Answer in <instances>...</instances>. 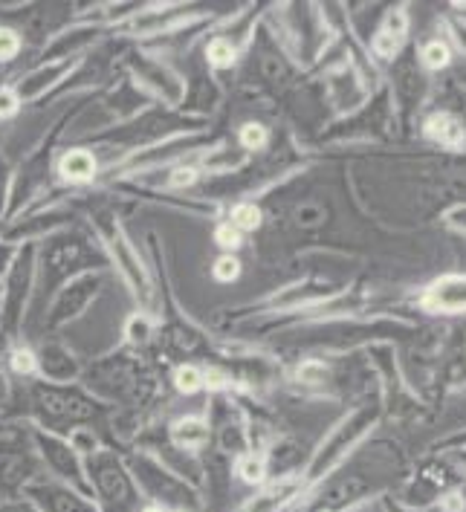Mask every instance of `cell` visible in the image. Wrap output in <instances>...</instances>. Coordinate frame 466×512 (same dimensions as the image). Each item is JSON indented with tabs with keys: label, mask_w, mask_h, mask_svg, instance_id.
<instances>
[{
	"label": "cell",
	"mask_w": 466,
	"mask_h": 512,
	"mask_svg": "<svg viewBox=\"0 0 466 512\" xmlns=\"http://www.w3.org/2000/svg\"><path fill=\"white\" fill-rule=\"evenodd\" d=\"M128 472L137 484L139 495L145 504L160 507L165 512H200L203 501L200 492L192 484H186L183 478H177L174 472H168L160 460L148 455L145 449L131 452L128 458Z\"/></svg>",
	"instance_id": "obj_1"
},
{
	"label": "cell",
	"mask_w": 466,
	"mask_h": 512,
	"mask_svg": "<svg viewBox=\"0 0 466 512\" xmlns=\"http://www.w3.org/2000/svg\"><path fill=\"white\" fill-rule=\"evenodd\" d=\"M84 478L99 512H142L145 507L128 463L113 449L102 446L96 455L84 458Z\"/></svg>",
	"instance_id": "obj_2"
},
{
	"label": "cell",
	"mask_w": 466,
	"mask_h": 512,
	"mask_svg": "<svg viewBox=\"0 0 466 512\" xmlns=\"http://www.w3.org/2000/svg\"><path fill=\"white\" fill-rule=\"evenodd\" d=\"M29 405L41 429L58 437L87 426V420L99 414L96 400H90L79 388H64V385H35L29 394Z\"/></svg>",
	"instance_id": "obj_3"
},
{
	"label": "cell",
	"mask_w": 466,
	"mask_h": 512,
	"mask_svg": "<svg viewBox=\"0 0 466 512\" xmlns=\"http://www.w3.org/2000/svg\"><path fill=\"white\" fill-rule=\"evenodd\" d=\"M38 475H44V466L38 460V452L24 440V432L0 437V501H18Z\"/></svg>",
	"instance_id": "obj_4"
},
{
	"label": "cell",
	"mask_w": 466,
	"mask_h": 512,
	"mask_svg": "<svg viewBox=\"0 0 466 512\" xmlns=\"http://www.w3.org/2000/svg\"><path fill=\"white\" fill-rule=\"evenodd\" d=\"M32 446H35L38 460L44 466V475H50L53 481H61V484L73 486V489H79L84 495H90L87 478H84V460L67 443V437H58V434L38 429V432H32Z\"/></svg>",
	"instance_id": "obj_5"
},
{
	"label": "cell",
	"mask_w": 466,
	"mask_h": 512,
	"mask_svg": "<svg viewBox=\"0 0 466 512\" xmlns=\"http://www.w3.org/2000/svg\"><path fill=\"white\" fill-rule=\"evenodd\" d=\"M35 512H99L90 495H84L73 486L53 481L50 475H38L21 495Z\"/></svg>",
	"instance_id": "obj_6"
},
{
	"label": "cell",
	"mask_w": 466,
	"mask_h": 512,
	"mask_svg": "<svg viewBox=\"0 0 466 512\" xmlns=\"http://www.w3.org/2000/svg\"><path fill=\"white\" fill-rule=\"evenodd\" d=\"M87 388L102 394V397H110V400H131L137 394L139 388V374L134 371L131 362L125 359H110V362H102L96 368H90V374L84 377Z\"/></svg>",
	"instance_id": "obj_7"
},
{
	"label": "cell",
	"mask_w": 466,
	"mask_h": 512,
	"mask_svg": "<svg viewBox=\"0 0 466 512\" xmlns=\"http://www.w3.org/2000/svg\"><path fill=\"white\" fill-rule=\"evenodd\" d=\"M90 261V249L82 241L73 238H61L50 243V249H44V272L50 275V281H64L70 272H76Z\"/></svg>",
	"instance_id": "obj_8"
},
{
	"label": "cell",
	"mask_w": 466,
	"mask_h": 512,
	"mask_svg": "<svg viewBox=\"0 0 466 512\" xmlns=\"http://www.w3.org/2000/svg\"><path fill=\"white\" fill-rule=\"evenodd\" d=\"M209 440H212V426L203 417H180L168 429V443L194 455L209 449Z\"/></svg>",
	"instance_id": "obj_9"
},
{
	"label": "cell",
	"mask_w": 466,
	"mask_h": 512,
	"mask_svg": "<svg viewBox=\"0 0 466 512\" xmlns=\"http://www.w3.org/2000/svg\"><path fill=\"white\" fill-rule=\"evenodd\" d=\"M423 304H426L429 310H443V313L466 310V278L452 275V278L435 281V284L429 287V293L423 296Z\"/></svg>",
	"instance_id": "obj_10"
},
{
	"label": "cell",
	"mask_w": 466,
	"mask_h": 512,
	"mask_svg": "<svg viewBox=\"0 0 466 512\" xmlns=\"http://www.w3.org/2000/svg\"><path fill=\"white\" fill-rule=\"evenodd\" d=\"M35 362H38V371H41L47 379H58V382H64V379H73L76 374H79V362H76V356L67 351V348L55 345V342H44V345H41V351L35 353Z\"/></svg>",
	"instance_id": "obj_11"
},
{
	"label": "cell",
	"mask_w": 466,
	"mask_h": 512,
	"mask_svg": "<svg viewBox=\"0 0 466 512\" xmlns=\"http://www.w3.org/2000/svg\"><path fill=\"white\" fill-rule=\"evenodd\" d=\"M299 486H302L299 478H278L267 489H261L252 498H247V504H244L241 512H278L299 492Z\"/></svg>",
	"instance_id": "obj_12"
},
{
	"label": "cell",
	"mask_w": 466,
	"mask_h": 512,
	"mask_svg": "<svg viewBox=\"0 0 466 512\" xmlns=\"http://www.w3.org/2000/svg\"><path fill=\"white\" fill-rule=\"evenodd\" d=\"M96 290H99V278H93V275L73 281V284L58 296V301H55L53 322H64L67 316L82 313L84 307H87V301L96 296Z\"/></svg>",
	"instance_id": "obj_13"
},
{
	"label": "cell",
	"mask_w": 466,
	"mask_h": 512,
	"mask_svg": "<svg viewBox=\"0 0 466 512\" xmlns=\"http://www.w3.org/2000/svg\"><path fill=\"white\" fill-rule=\"evenodd\" d=\"M406 29H409L406 12H403V9L391 12V15L385 18L383 29H380L377 38H374V53L380 55V58H394L397 50L403 47V41H406Z\"/></svg>",
	"instance_id": "obj_14"
},
{
	"label": "cell",
	"mask_w": 466,
	"mask_h": 512,
	"mask_svg": "<svg viewBox=\"0 0 466 512\" xmlns=\"http://www.w3.org/2000/svg\"><path fill=\"white\" fill-rule=\"evenodd\" d=\"M423 131H426L429 139H435L440 145H449V148L464 145L466 139L464 125H461L455 116H449V113H435V116H429L426 125H423Z\"/></svg>",
	"instance_id": "obj_15"
},
{
	"label": "cell",
	"mask_w": 466,
	"mask_h": 512,
	"mask_svg": "<svg viewBox=\"0 0 466 512\" xmlns=\"http://www.w3.org/2000/svg\"><path fill=\"white\" fill-rule=\"evenodd\" d=\"M29 258L32 252L21 255L18 258V267L9 278V293H6V310H9V319H15L21 313V304H24V293H27V281H29Z\"/></svg>",
	"instance_id": "obj_16"
},
{
	"label": "cell",
	"mask_w": 466,
	"mask_h": 512,
	"mask_svg": "<svg viewBox=\"0 0 466 512\" xmlns=\"http://www.w3.org/2000/svg\"><path fill=\"white\" fill-rule=\"evenodd\" d=\"M232 472H235V481L238 484L258 486L264 484V478H267V463H264V458L247 452V455L232 460Z\"/></svg>",
	"instance_id": "obj_17"
},
{
	"label": "cell",
	"mask_w": 466,
	"mask_h": 512,
	"mask_svg": "<svg viewBox=\"0 0 466 512\" xmlns=\"http://www.w3.org/2000/svg\"><path fill=\"white\" fill-rule=\"evenodd\" d=\"M93 171H96V160H93V154H90V151H84V148L70 151V154L61 160V174H64L67 180H73V183H84V180H90V177H93Z\"/></svg>",
	"instance_id": "obj_18"
},
{
	"label": "cell",
	"mask_w": 466,
	"mask_h": 512,
	"mask_svg": "<svg viewBox=\"0 0 466 512\" xmlns=\"http://www.w3.org/2000/svg\"><path fill=\"white\" fill-rule=\"evenodd\" d=\"M420 58H423V64H426L429 70H440V67H446V64L452 61V50H449L446 41L435 38V41H429V44L423 47Z\"/></svg>",
	"instance_id": "obj_19"
},
{
	"label": "cell",
	"mask_w": 466,
	"mask_h": 512,
	"mask_svg": "<svg viewBox=\"0 0 466 512\" xmlns=\"http://www.w3.org/2000/svg\"><path fill=\"white\" fill-rule=\"evenodd\" d=\"M232 226L244 235V232H252V229H258L261 226V209L258 206H252V203H244V206H238L235 212H232Z\"/></svg>",
	"instance_id": "obj_20"
},
{
	"label": "cell",
	"mask_w": 466,
	"mask_h": 512,
	"mask_svg": "<svg viewBox=\"0 0 466 512\" xmlns=\"http://www.w3.org/2000/svg\"><path fill=\"white\" fill-rule=\"evenodd\" d=\"M209 61H212L215 67L232 64V61H235V44H232L229 38H215V41L209 44Z\"/></svg>",
	"instance_id": "obj_21"
},
{
	"label": "cell",
	"mask_w": 466,
	"mask_h": 512,
	"mask_svg": "<svg viewBox=\"0 0 466 512\" xmlns=\"http://www.w3.org/2000/svg\"><path fill=\"white\" fill-rule=\"evenodd\" d=\"M21 32L9 27H0V61H12L15 55L21 53Z\"/></svg>",
	"instance_id": "obj_22"
},
{
	"label": "cell",
	"mask_w": 466,
	"mask_h": 512,
	"mask_svg": "<svg viewBox=\"0 0 466 512\" xmlns=\"http://www.w3.org/2000/svg\"><path fill=\"white\" fill-rule=\"evenodd\" d=\"M241 145L244 148H264L267 145V128L258 122H249L247 128L241 131Z\"/></svg>",
	"instance_id": "obj_23"
},
{
	"label": "cell",
	"mask_w": 466,
	"mask_h": 512,
	"mask_svg": "<svg viewBox=\"0 0 466 512\" xmlns=\"http://www.w3.org/2000/svg\"><path fill=\"white\" fill-rule=\"evenodd\" d=\"M200 385H203V377H200L197 368H180V371H177V388H180L183 394L200 391Z\"/></svg>",
	"instance_id": "obj_24"
},
{
	"label": "cell",
	"mask_w": 466,
	"mask_h": 512,
	"mask_svg": "<svg viewBox=\"0 0 466 512\" xmlns=\"http://www.w3.org/2000/svg\"><path fill=\"white\" fill-rule=\"evenodd\" d=\"M12 368H15V374H24V377H29V374H35L38 371V362H35V353L32 351H15V359H12Z\"/></svg>",
	"instance_id": "obj_25"
},
{
	"label": "cell",
	"mask_w": 466,
	"mask_h": 512,
	"mask_svg": "<svg viewBox=\"0 0 466 512\" xmlns=\"http://www.w3.org/2000/svg\"><path fill=\"white\" fill-rule=\"evenodd\" d=\"M218 243L220 246H226V249H238V246H241V232L229 223V226L218 229Z\"/></svg>",
	"instance_id": "obj_26"
},
{
	"label": "cell",
	"mask_w": 466,
	"mask_h": 512,
	"mask_svg": "<svg viewBox=\"0 0 466 512\" xmlns=\"http://www.w3.org/2000/svg\"><path fill=\"white\" fill-rule=\"evenodd\" d=\"M0 512H35V507L18 498V501H0Z\"/></svg>",
	"instance_id": "obj_27"
},
{
	"label": "cell",
	"mask_w": 466,
	"mask_h": 512,
	"mask_svg": "<svg viewBox=\"0 0 466 512\" xmlns=\"http://www.w3.org/2000/svg\"><path fill=\"white\" fill-rule=\"evenodd\" d=\"M215 272H218V278H223V281H226L229 275L235 278V272H238V261H235V258H220L218 270Z\"/></svg>",
	"instance_id": "obj_28"
},
{
	"label": "cell",
	"mask_w": 466,
	"mask_h": 512,
	"mask_svg": "<svg viewBox=\"0 0 466 512\" xmlns=\"http://www.w3.org/2000/svg\"><path fill=\"white\" fill-rule=\"evenodd\" d=\"M452 35H455V41H458V44L466 50V24H455Z\"/></svg>",
	"instance_id": "obj_29"
}]
</instances>
